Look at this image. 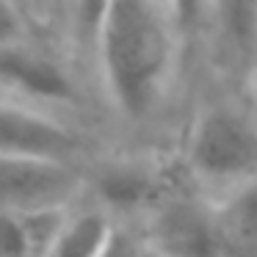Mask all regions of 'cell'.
Segmentation results:
<instances>
[{"label": "cell", "instance_id": "1", "mask_svg": "<svg viewBox=\"0 0 257 257\" xmlns=\"http://www.w3.org/2000/svg\"><path fill=\"white\" fill-rule=\"evenodd\" d=\"M183 36L169 3L116 0L100 12L91 50L102 97L124 124H150L172 94Z\"/></svg>", "mask_w": 257, "mask_h": 257}, {"label": "cell", "instance_id": "2", "mask_svg": "<svg viewBox=\"0 0 257 257\" xmlns=\"http://www.w3.org/2000/svg\"><path fill=\"white\" fill-rule=\"evenodd\" d=\"M180 155L202 199L257 177V108L249 97L210 100L194 113Z\"/></svg>", "mask_w": 257, "mask_h": 257}, {"label": "cell", "instance_id": "3", "mask_svg": "<svg viewBox=\"0 0 257 257\" xmlns=\"http://www.w3.org/2000/svg\"><path fill=\"white\" fill-rule=\"evenodd\" d=\"M0 100L67 119L80 102L78 72L58 50L25 39L0 50Z\"/></svg>", "mask_w": 257, "mask_h": 257}, {"label": "cell", "instance_id": "4", "mask_svg": "<svg viewBox=\"0 0 257 257\" xmlns=\"http://www.w3.org/2000/svg\"><path fill=\"white\" fill-rule=\"evenodd\" d=\"M86 169L72 161L0 155V210L14 216H50L80 205Z\"/></svg>", "mask_w": 257, "mask_h": 257}, {"label": "cell", "instance_id": "5", "mask_svg": "<svg viewBox=\"0 0 257 257\" xmlns=\"http://www.w3.org/2000/svg\"><path fill=\"white\" fill-rule=\"evenodd\" d=\"M172 194L166 169L150 158L113 155L86 169V194L89 205L102 210L116 224L127 218L150 216Z\"/></svg>", "mask_w": 257, "mask_h": 257}, {"label": "cell", "instance_id": "6", "mask_svg": "<svg viewBox=\"0 0 257 257\" xmlns=\"http://www.w3.org/2000/svg\"><path fill=\"white\" fill-rule=\"evenodd\" d=\"M86 141L72 122L0 100V155L53 158L78 163Z\"/></svg>", "mask_w": 257, "mask_h": 257}, {"label": "cell", "instance_id": "7", "mask_svg": "<svg viewBox=\"0 0 257 257\" xmlns=\"http://www.w3.org/2000/svg\"><path fill=\"white\" fill-rule=\"evenodd\" d=\"M147 246L152 257H221L210 224V207L202 199L169 194L150 213Z\"/></svg>", "mask_w": 257, "mask_h": 257}, {"label": "cell", "instance_id": "8", "mask_svg": "<svg viewBox=\"0 0 257 257\" xmlns=\"http://www.w3.org/2000/svg\"><path fill=\"white\" fill-rule=\"evenodd\" d=\"M205 202L210 207L218 254L257 257V177Z\"/></svg>", "mask_w": 257, "mask_h": 257}, {"label": "cell", "instance_id": "9", "mask_svg": "<svg viewBox=\"0 0 257 257\" xmlns=\"http://www.w3.org/2000/svg\"><path fill=\"white\" fill-rule=\"evenodd\" d=\"M119 224L91 205L67 210L42 257H105Z\"/></svg>", "mask_w": 257, "mask_h": 257}, {"label": "cell", "instance_id": "10", "mask_svg": "<svg viewBox=\"0 0 257 257\" xmlns=\"http://www.w3.org/2000/svg\"><path fill=\"white\" fill-rule=\"evenodd\" d=\"M61 216H14L0 210V257H42Z\"/></svg>", "mask_w": 257, "mask_h": 257}, {"label": "cell", "instance_id": "11", "mask_svg": "<svg viewBox=\"0 0 257 257\" xmlns=\"http://www.w3.org/2000/svg\"><path fill=\"white\" fill-rule=\"evenodd\" d=\"M28 39V23L20 3H0V50Z\"/></svg>", "mask_w": 257, "mask_h": 257}, {"label": "cell", "instance_id": "12", "mask_svg": "<svg viewBox=\"0 0 257 257\" xmlns=\"http://www.w3.org/2000/svg\"><path fill=\"white\" fill-rule=\"evenodd\" d=\"M105 257H144V246H141V240H136V235L130 232L127 224H119Z\"/></svg>", "mask_w": 257, "mask_h": 257}, {"label": "cell", "instance_id": "13", "mask_svg": "<svg viewBox=\"0 0 257 257\" xmlns=\"http://www.w3.org/2000/svg\"><path fill=\"white\" fill-rule=\"evenodd\" d=\"M246 80H249V100L257 108V45H254V56H251V67H249Z\"/></svg>", "mask_w": 257, "mask_h": 257}]
</instances>
